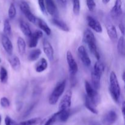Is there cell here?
Returning a JSON list of instances; mask_svg holds the SVG:
<instances>
[{
  "label": "cell",
  "mask_w": 125,
  "mask_h": 125,
  "mask_svg": "<svg viewBox=\"0 0 125 125\" xmlns=\"http://www.w3.org/2000/svg\"><path fill=\"white\" fill-rule=\"evenodd\" d=\"M110 95L115 102L118 103L120 100L121 89L118 80L114 72H112L109 76V86Z\"/></svg>",
  "instance_id": "obj_1"
},
{
  "label": "cell",
  "mask_w": 125,
  "mask_h": 125,
  "mask_svg": "<svg viewBox=\"0 0 125 125\" xmlns=\"http://www.w3.org/2000/svg\"><path fill=\"white\" fill-rule=\"evenodd\" d=\"M66 87V80L62 81L56 85L48 99L49 103L51 105H54L57 103L61 95L64 92Z\"/></svg>",
  "instance_id": "obj_2"
},
{
  "label": "cell",
  "mask_w": 125,
  "mask_h": 125,
  "mask_svg": "<svg viewBox=\"0 0 125 125\" xmlns=\"http://www.w3.org/2000/svg\"><path fill=\"white\" fill-rule=\"evenodd\" d=\"M84 87L87 96L89 98L93 104L96 107L101 102V97L97 92V90L94 89V87L92 86L91 84L87 81H85L84 83Z\"/></svg>",
  "instance_id": "obj_3"
},
{
  "label": "cell",
  "mask_w": 125,
  "mask_h": 125,
  "mask_svg": "<svg viewBox=\"0 0 125 125\" xmlns=\"http://www.w3.org/2000/svg\"><path fill=\"white\" fill-rule=\"evenodd\" d=\"M67 61L69 68L70 75L72 80L73 81L78 71V66L73 54L70 51H68L67 52Z\"/></svg>",
  "instance_id": "obj_4"
},
{
  "label": "cell",
  "mask_w": 125,
  "mask_h": 125,
  "mask_svg": "<svg viewBox=\"0 0 125 125\" xmlns=\"http://www.w3.org/2000/svg\"><path fill=\"white\" fill-rule=\"evenodd\" d=\"M20 8L21 11L23 12V14L25 15V17L28 18V20L31 23H34V24L37 23V18H36L32 14L29 4L25 1H21L20 3Z\"/></svg>",
  "instance_id": "obj_5"
},
{
  "label": "cell",
  "mask_w": 125,
  "mask_h": 125,
  "mask_svg": "<svg viewBox=\"0 0 125 125\" xmlns=\"http://www.w3.org/2000/svg\"><path fill=\"white\" fill-rule=\"evenodd\" d=\"M72 92L70 90H67L60 101L59 104V111L70 109L72 104Z\"/></svg>",
  "instance_id": "obj_6"
},
{
  "label": "cell",
  "mask_w": 125,
  "mask_h": 125,
  "mask_svg": "<svg viewBox=\"0 0 125 125\" xmlns=\"http://www.w3.org/2000/svg\"><path fill=\"white\" fill-rule=\"evenodd\" d=\"M118 120L117 113L114 110L106 112L102 117L101 122L104 125H112Z\"/></svg>",
  "instance_id": "obj_7"
},
{
  "label": "cell",
  "mask_w": 125,
  "mask_h": 125,
  "mask_svg": "<svg viewBox=\"0 0 125 125\" xmlns=\"http://www.w3.org/2000/svg\"><path fill=\"white\" fill-rule=\"evenodd\" d=\"M78 54L83 64L86 67H89L91 64V60L84 46H80L78 49Z\"/></svg>",
  "instance_id": "obj_8"
},
{
  "label": "cell",
  "mask_w": 125,
  "mask_h": 125,
  "mask_svg": "<svg viewBox=\"0 0 125 125\" xmlns=\"http://www.w3.org/2000/svg\"><path fill=\"white\" fill-rule=\"evenodd\" d=\"M87 21L88 26L90 27L91 29L95 31V32L98 33H101L103 32V28L101 26L100 22L92 17V16L88 15L87 17Z\"/></svg>",
  "instance_id": "obj_9"
},
{
  "label": "cell",
  "mask_w": 125,
  "mask_h": 125,
  "mask_svg": "<svg viewBox=\"0 0 125 125\" xmlns=\"http://www.w3.org/2000/svg\"><path fill=\"white\" fill-rule=\"evenodd\" d=\"M43 37L42 31L40 30H36L34 32H32L31 35L29 36V48H35L38 44L39 39Z\"/></svg>",
  "instance_id": "obj_10"
},
{
  "label": "cell",
  "mask_w": 125,
  "mask_h": 125,
  "mask_svg": "<svg viewBox=\"0 0 125 125\" xmlns=\"http://www.w3.org/2000/svg\"><path fill=\"white\" fill-rule=\"evenodd\" d=\"M43 50L45 55L47 56L48 59L50 61H52L54 59V49L50 42L46 39H44L43 41Z\"/></svg>",
  "instance_id": "obj_11"
},
{
  "label": "cell",
  "mask_w": 125,
  "mask_h": 125,
  "mask_svg": "<svg viewBox=\"0 0 125 125\" xmlns=\"http://www.w3.org/2000/svg\"><path fill=\"white\" fill-rule=\"evenodd\" d=\"M45 4L46 10L48 13L52 17L57 18L58 16V10L53 0H45Z\"/></svg>",
  "instance_id": "obj_12"
},
{
  "label": "cell",
  "mask_w": 125,
  "mask_h": 125,
  "mask_svg": "<svg viewBox=\"0 0 125 125\" xmlns=\"http://www.w3.org/2000/svg\"><path fill=\"white\" fill-rule=\"evenodd\" d=\"M1 44L6 52L8 54H12L13 52V45L9 37L5 34H2L1 36Z\"/></svg>",
  "instance_id": "obj_13"
},
{
  "label": "cell",
  "mask_w": 125,
  "mask_h": 125,
  "mask_svg": "<svg viewBox=\"0 0 125 125\" xmlns=\"http://www.w3.org/2000/svg\"><path fill=\"white\" fill-rule=\"evenodd\" d=\"M112 17L114 18H117L122 14V1L116 0L115 4L111 11Z\"/></svg>",
  "instance_id": "obj_14"
},
{
  "label": "cell",
  "mask_w": 125,
  "mask_h": 125,
  "mask_svg": "<svg viewBox=\"0 0 125 125\" xmlns=\"http://www.w3.org/2000/svg\"><path fill=\"white\" fill-rule=\"evenodd\" d=\"M107 34L112 42H115L118 39V34L115 26L112 23H107L106 25Z\"/></svg>",
  "instance_id": "obj_15"
},
{
  "label": "cell",
  "mask_w": 125,
  "mask_h": 125,
  "mask_svg": "<svg viewBox=\"0 0 125 125\" xmlns=\"http://www.w3.org/2000/svg\"><path fill=\"white\" fill-rule=\"evenodd\" d=\"M56 117H57V122H66L69 118L70 116V110H63V111H59L56 112Z\"/></svg>",
  "instance_id": "obj_16"
},
{
  "label": "cell",
  "mask_w": 125,
  "mask_h": 125,
  "mask_svg": "<svg viewBox=\"0 0 125 125\" xmlns=\"http://www.w3.org/2000/svg\"><path fill=\"white\" fill-rule=\"evenodd\" d=\"M51 22H52L54 25L56 26L59 29L63 31L68 32L70 31V28L68 26V25L63 21L61 20L58 19L57 18H52L51 20Z\"/></svg>",
  "instance_id": "obj_17"
},
{
  "label": "cell",
  "mask_w": 125,
  "mask_h": 125,
  "mask_svg": "<svg viewBox=\"0 0 125 125\" xmlns=\"http://www.w3.org/2000/svg\"><path fill=\"white\" fill-rule=\"evenodd\" d=\"M83 42L86 44L89 43L90 42H96L95 35L90 29H87L84 31V34H83Z\"/></svg>",
  "instance_id": "obj_18"
},
{
  "label": "cell",
  "mask_w": 125,
  "mask_h": 125,
  "mask_svg": "<svg viewBox=\"0 0 125 125\" xmlns=\"http://www.w3.org/2000/svg\"><path fill=\"white\" fill-rule=\"evenodd\" d=\"M92 83L93 87L96 90H98L100 88L101 85V75L95 73L94 72H92Z\"/></svg>",
  "instance_id": "obj_19"
},
{
  "label": "cell",
  "mask_w": 125,
  "mask_h": 125,
  "mask_svg": "<svg viewBox=\"0 0 125 125\" xmlns=\"http://www.w3.org/2000/svg\"><path fill=\"white\" fill-rule=\"evenodd\" d=\"M10 65L11 67L13 68L14 70L18 71L20 69L21 67V62L20 59L16 56H12L9 57L8 59Z\"/></svg>",
  "instance_id": "obj_20"
},
{
  "label": "cell",
  "mask_w": 125,
  "mask_h": 125,
  "mask_svg": "<svg viewBox=\"0 0 125 125\" xmlns=\"http://www.w3.org/2000/svg\"><path fill=\"white\" fill-rule=\"evenodd\" d=\"M38 24L39 28L45 33L47 35H50L51 34V30L50 27L48 26L46 22L40 18H37V23Z\"/></svg>",
  "instance_id": "obj_21"
},
{
  "label": "cell",
  "mask_w": 125,
  "mask_h": 125,
  "mask_svg": "<svg viewBox=\"0 0 125 125\" xmlns=\"http://www.w3.org/2000/svg\"><path fill=\"white\" fill-rule=\"evenodd\" d=\"M48 62L45 58H42L35 65V71L38 73L44 72L48 68Z\"/></svg>",
  "instance_id": "obj_22"
},
{
  "label": "cell",
  "mask_w": 125,
  "mask_h": 125,
  "mask_svg": "<svg viewBox=\"0 0 125 125\" xmlns=\"http://www.w3.org/2000/svg\"><path fill=\"white\" fill-rule=\"evenodd\" d=\"M84 106L90 112H91L94 114H98V111L96 109V107L93 104L89 98L87 96V95L84 96Z\"/></svg>",
  "instance_id": "obj_23"
},
{
  "label": "cell",
  "mask_w": 125,
  "mask_h": 125,
  "mask_svg": "<svg viewBox=\"0 0 125 125\" xmlns=\"http://www.w3.org/2000/svg\"><path fill=\"white\" fill-rule=\"evenodd\" d=\"M87 45H88L89 50H90V52L95 56V58L99 61L100 59V54L98 50L97 46H96V42H90L87 43Z\"/></svg>",
  "instance_id": "obj_24"
},
{
  "label": "cell",
  "mask_w": 125,
  "mask_h": 125,
  "mask_svg": "<svg viewBox=\"0 0 125 125\" xmlns=\"http://www.w3.org/2000/svg\"><path fill=\"white\" fill-rule=\"evenodd\" d=\"M17 47L19 53L21 56L24 54L26 52V44L25 40L21 37H19L17 39Z\"/></svg>",
  "instance_id": "obj_25"
},
{
  "label": "cell",
  "mask_w": 125,
  "mask_h": 125,
  "mask_svg": "<svg viewBox=\"0 0 125 125\" xmlns=\"http://www.w3.org/2000/svg\"><path fill=\"white\" fill-rule=\"evenodd\" d=\"M20 29L21 30L22 32H23L26 36L29 37L31 35V29L29 24H28L26 22H25L24 21L21 20L20 22Z\"/></svg>",
  "instance_id": "obj_26"
},
{
  "label": "cell",
  "mask_w": 125,
  "mask_h": 125,
  "mask_svg": "<svg viewBox=\"0 0 125 125\" xmlns=\"http://www.w3.org/2000/svg\"><path fill=\"white\" fill-rule=\"evenodd\" d=\"M42 54V51L40 49H35L29 52L28 55V59L31 62L35 61L39 58L40 56Z\"/></svg>",
  "instance_id": "obj_27"
},
{
  "label": "cell",
  "mask_w": 125,
  "mask_h": 125,
  "mask_svg": "<svg viewBox=\"0 0 125 125\" xmlns=\"http://www.w3.org/2000/svg\"><path fill=\"white\" fill-rule=\"evenodd\" d=\"M57 122V117H56V113L52 114V115L50 116L47 118L40 122L39 125H54L56 122Z\"/></svg>",
  "instance_id": "obj_28"
},
{
  "label": "cell",
  "mask_w": 125,
  "mask_h": 125,
  "mask_svg": "<svg viewBox=\"0 0 125 125\" xmlns=\"http://www.w3.org/2000/svg\"><path fill=\"white\" fill-rule=\"evenodd\" d=\"M41 122V118L39 117L31 118V119L28 120L23 121L20 123L15 122L14 125H37Z\"/></svg>",
  "instance_id": "obj_29"
},
{
  "label": "cell",
  "mask_w": 125,
  "mask_h": 125,
  "mask_svg": "<svg viewBox=\"0 0 125 125\" xmlns=\"http://www.w3.org/2000/svg\"><path fill=\"white\" fill-rule=\"evenodd\" d=\"M117 50L120 56H125V39L124 37L121 36L118 40V43H117Z\"/></svg>",
  "instance_id": "obj_30"
},
{
  "label": "cell",
  "mask_w": 125,
  "mask_h": 125,
  "mask_svg": "<svg viewBox=\"0 0 125 125\" xmlns=\"http://www.w3.org/2000/svg\"><path fill=\"white\" fill-rule=\"evenodd\" d=\"M104 65L101 62L98 61V62H96V63H95V65H94V70H93L92 71L95 72V73H98V74L102 76L104 72Z\"/></svg>",
  "instance_id": "obj_31"
},
{
  "label": "cell",
  "mask_w": 125,
  "mask_h": 125,
  "mask_svg": "<svg viewBox=\"0 0 125 125\" xmlns=\"http://www.w3.org/2000/svg\"><path fill=\"white\" fill-rule=\"evenodd\" d=\"M3 31L5 35L7 36H11L12 35V28H11V24L8 19L5 20L4 21Z\"/></svg>",
  "instance_id": "obj_32"
},
{
  "label": "cell",
  "mask_w": 125,
  "mask_h": 125,
  "mask_svg": "<svg viewBox=\"0 0 125 125\" xmlns=\"http://www.w3.org/2000/svg\"><path fill=\"white\" fill-rule=\"evenodd\" d=\"M8 80V73L6 68L4 67H1L0 68V81L2 83H7Z\"/></svg>",
  "instance_id": "obj_33"
},
{
  "label": "cell",
  "mask_w": 125,
  "mask_h": 125,
  "mask_svg": "<svg viewBox=\"0 0 125 125\" xmlns=\"http://www.w3.org/2000/svg\"><path fill=\"white\" fill-rule=\"evenodd\" d=\"M17 14V10L13 3H11L9 6V9L8 10V16L10 19H13L15 17Z\"/></svg>",
  "instance_id": "obj_34"
},
{
  "label": "cell",
  "mask_w": 125,
  "mask_h": 125,
  "mask_svg": "<svg viewBox=\"0 0 125 125\" xmlns=\"http://www.w3.org/2000/svg\"><path fill=\"white\" fill-rule=\"evenodd\" d=\"M73 2V10L75 15H78L80 12V1L79 0H72Z\"/></svg>",
  "instance_id": "obj_35"
},
{
  "label": "cell",
  "mask_w": 125,
  "mask_h": 125,
  "mask_svg": "<svg viewBox=\"0 0 125 125\" xmlns=\"http://www.w3.org/2000/svg\"><path fill=\"white\" fill-rule=\"evenodd\" d=\"M0 105L3 108H7L10 105V103L7 98L2 97L0 100Z\"/></svg>",
  "instance_id": "obj_36"
},
{
  "label": "cell",
  "mask_w": 125,
  "mask_h": 125,
  "mask_svg": "<svg viewBox=\"0 0 125 125\" xmlns=\"http://www.w3.org/2000/svg\"><path fill=\"white\" fill-rule=\"evenodd\" d=\"M86 2L89 10L90 12H93L96 7V4H95L94 0H86Z\"/></svg>",
  "instance_id": "obj_37"
},
{
  "label": "cell",
  "mask_w": 125,
  "mask_h": 125,
  "mask_svg": "<svg viewBox=\"0 0 125 125\" xmlns=\"http://www.w3.org/2000/svg\"><path fill=\"white\" fill-rule=\"evenodd\" d=\"M38 3H39V6L41 12L44 14H46V8H45V0H38Z\"/></svg>",
  "instance_id": "obj_38"
},
{
  "label": "cell",
  "mask_w": 125,
  "mask_h": 125,
  "mask_svg": "<svg viewBox=\"0 0 125 125\" xmlns=\"http://www.w3.org/2000/svg\"><path fill=\"white\" fill-rule=\"evenodd\" d=\"M57 1L61 7H65L66 6H67V0H57Z\"/></svg>",
  "instance_id": "obj_39"
},
{
  "label": "cell",
  "mask_w": 125,
  "mask_h": 125,
  "mask_svg": "<svg viewBox=\"0 0 125 125\" xmlns=\"http://www.w3.org/2000/svg\"><path fill=\"white\" fill-rule=\"evenodd\" d=\"M118 28H119L121 32L122 33V34H123V35H124L125 34V26H124V24H123V23H120L119 25H118Z\"/></svg>",
  "instance_id": "obj_40"
},
{
  "label": "cell",
  "mask_w": 125,
  "mask_h": 125,
  "mask_svg": "<svg viewBox=\"0 0 125 125\" xmlns=\"http://www.w3.org/2000/svg\"><path fill=\"white\" fill-rule=\"evenodd\" d=\"M125 101H123L122 104V112L123 117H125Z\"/></svg>",
  "instance_id": "obj_41"
},
{
  "label": "cell",
  "mask_w": 125,
  "mask_h": 125,
  "mask_svg": "<svg viewBox=\"0 0 125 125\" xmlns=\"http://www.w3.org/2000/svg\"><path fill=\"white\" fill-rule=\"evenodd\" d=\"M89 125H101V124L96 121H90L89 122Z\"/></svg>",
  "instance_id": "obj_42"
},
{
  "label": "cell",
  "mask_w": 125,
  "mask_h": 125,
  "mask_svg": "<svg viewBox=\"0 0 125 125\" xmlns=\"http://www.w3.org/2000/svg\"><path fill=\"white\" fill-rule=\"evenodd\" d=\"M22 106H23V103H21V102L18 103V104H17V108H18V107L19 108L18 109V111H20V110L21 109Z\"/></svg>",
  "instance_id": "obj_43"
},
{
  "label": "cell",
  "mask_w": 125,
  "mask_h": 125,
  "mask_svg": "<svg viewBox=\"0 0 125 125\" xmlns=\"http://www.w3.org/2000/svg\"><path fill=\"white\" fill-rule=\"evenodd\" d=\"M110 1H111V0H102L104 4H107L108 2H109Z\"/></svg>",
  "instance_id": "obj_44"
},
{
  "label": "cell",
  "mask_w": 125,
  "mask_h": 125,
  "mask_svg": "<svg viewBox=\"0 0 125 125\" xmlns=\"http://www.w3.org/2000/svg\"><path fill=\"white\" fill-rule=\"evenodd\" d=\"M125 72H123V74H122V79H123V81H125Z\"/></svg>",
  "instance_id": "obj_45"
},
{
  "label": "cell",
  "mask_w": 125,
  "mask_h": 125,
  "mask_svg": "<svg viewBox=\"0 0 125 125\" xmlns=\"http://www.w3.org/2000/svg\"><path fill=\"white\" fill-rule=\"evenodd\" d=\"M1 116L0 115V125H1Z\"/></svg>",
  "instance_id": "obj_46"
},
{
  "label": "cell",
  "mask_w": 125,
  "mask_h": 125,
  "mask_svg": "<svg viewBox=\"0 0 125 125\" xmlns=\"http://www.w3.org/2000/svg\"><path fill=\"white\" fill-rule=\"evenodd\" d=\"M1 59H0V63H1Z\"/></svg>",
  "instance_id": "obj_47"
},
{
  "label": "cell",
  "mask_w": 125,
  "mask_h": 125,
  "mask_svg": "<svg viewBox=\"0 0 125 125\" xmlns=\"http://www.w3.org/2000/svg\"><path fill=\"white\" fill-rule=\"evenodd\" d=\"M0 22H1V21H0Z\"/></svg>",
  "instance_id": "obj_48"
}]
</instances>
